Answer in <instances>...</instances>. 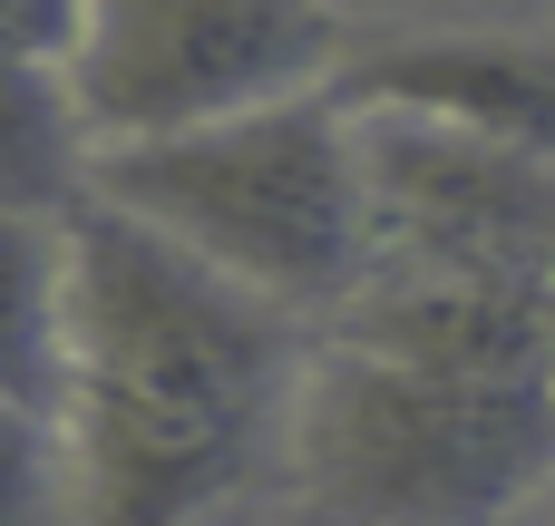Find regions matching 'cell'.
<instances>
[{
	"mask_svg": "<svg viewBox=\"0 0 555 526\" xmlns=\"http://www.w3.org/2000/svg\"><path fill=\"white\" fill-rule=\"evenodd\" d=\"M59 342H68V224L0 215V400L59 410Z\"/></svg>",
	"mask_w": 555,
	"mask_h": 526,
	"instance_id": "8",
	"label": "cell"
},
{
	"mask_svg": "<svg viewBox=\"0 0 555 526\" xmlns=\"http://www.w3.org/2000/svg\"><path fill=\"white\" fill-rule=\"evenodd\" d=\"M332 98L351 117H420V127H459L555 166V29H527V20L361 29Z\"/></svg>",
	"mask_w": 555,
	"mask_h": 526,
	"instance_id": "6",
	"label": "cell"
},
{
	"mask_svg": "<svg viewBox=\"0 0 555 526\" xmlns=\"http://www.w3.org/2000/svg\"><path fill=\"white\" fill-rule=\"evenodd\" d=\"M546 322H555V283H546Z\"/></svg>",
	"mask_w": 555,
	"mask_h": 526,
	"instance_id": "12",
	"label": "cell"
},
{
	"mask_svg": "<svg viewBox=\"0 0 555 526\" xmlns=\"http://www.w3.org/2000/svg\"><path fill=\"white\" fill-rule=\"evenodd\" d=\"M98 195V137L59 59H0V215L68 224Z\"/></svg>",
	"mask_w": 555,
	"mask_h": 526,
	"instance_id": "7",
	"label": "cell"
},
{
	"mask_svg": "<svg viewBox=\"0 0 555 526\" xmlns=\"http://www.w3.org/2000/svg\"><path fill=\"white\" fill-rule=\"evenodd\" d=\"M78 0H0V59H68Z\"/></svg>",
	"mask_w": 555,
	"mask_h": 526,
	"instance_id": "10",
	"label": "cell"
},
{
	"mask_svg": "<svg viewBox=\"0 0 555 526\" xmlns=\"http://www.w3.org/2000/svg\"><path fill=\"white\" fill-rule=\"evenodd\" d=\"M98 205L137 215L146 234L185 244L224 283L263 293L293 322H332L371 283V176L361 117L322 98H283L254 117H215L185 137L107 146Z\"/></svg>",
	"mask_w": 555,
	"mask_h": 526,
	"instance_id": "3",
	"label": "cell"
},
{
	"mask_svg": "<svg viewBox=\"0 0 555 526\" xmlns=\"http://www.w3.org/2000/svg\"><path fill=\"white\" fill-rule=\"evenodd\" d=\"M361 49L341 0H78L68 98L107 146L185 137L283 98H322Z\"/></svg>",
	"mask_w": 555,
	"mask_h": 526,
	"instance_id": "4",
	"label": "cell"
},
{
	"mask_svg": "<svg viewBox=\"0 0 555 526\" xmlns=\"http://www.w3.org/2000/svg\"><path fill=\"white\" fill-rule=\"evenodd\" d=\"M371 273H507L555 283V166L459 127L361 117Z\"/></svg>",
	"mask_w": 555,
	"mask_h": 526,
	"instance_id": "5",
	"label": "cell"
},
{
	"mask_svg": "<svg viewBox=\"0 0 555 526\" xmlns=\"http://www.w3.org/2000/svg\"><path fill=\"white\" fill-rule=\"evenodd\" d=\"M517 526H555V488H546V498H537V508H527Z\"/></svg>",
	"mask_w": 555,
	"mask_h": 526,
	"instance_id": "11",
	"label": "cell"
},
{
	"mask_svg": "<svg viewBox=\"0 0 555 526\" xmlns=\"http://www.w3.org/2000/svg\"><path fill=\"white\" fill-rule=\"evenodd\" d=\"M312 322L224 283L117 205L68 215L59 449L78 526H205L283 469Z\"/></svg>",
	"mask_w": 555,
	"mask_h": 526,
	"instance_id": "1",
	"label": "cell"
},
{
	"mask_svg": "<svg viewBox=\"0 0 555 526\" xmlns=\"http://www.w3.org/2000/svg\"><path fill=\"white\" fill-rule=\"evenodd\" d=\"M283 469L322 526H517L555 488V381H488L322 332Z\"/></svg>",
	"mask_w": 555,
	"mask_h": 526,
	"instance_id": "2",
	"label": "cell"
},
{
	"mask_svg": "<svg viewBox=\"0 0 555 526\" xmlns=\"http://www.w3.org/2000/svg\"><path fill=\"white\" fill-rule=\"evenodd\" d=\"M0 526H78L59 420L20 400H0Z\"/></svg>",
	"mask_w": 555,
	"mask_h": 526,
	"instance_id": "9",
	"label": "cell"
}]
</instances>
